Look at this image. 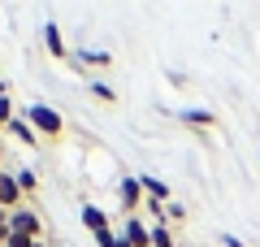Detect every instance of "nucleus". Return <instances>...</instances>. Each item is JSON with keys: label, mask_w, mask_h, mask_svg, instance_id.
<instances>
[{"label": "nucleus", "mask_w": 260, "mask_h": 247, "mask_svg": "<svg viewBox=\"0 0 260 247\" xmlns=\"http://www.w3.org/2000/svg\"><path fill=\"white\" fill-rule=\"evenodd\" d=\"M178 117H182L186 121V126H200V130H204V126H213V113H208V109H182V113H178Z\"/></svg>", "instance_id": "9d476101"}, {"label": "nucleus", "mask_w": 260, "mask_h": 247, "mask_svg": "<svg viewBox=\"0 0 260 247\" xmlns=\"http://www.w3.org/2000/svg\"><path fill=\"white\" fill-rule=\"evenodd\" d=\"M182 217H186L182 204H165V221H182Z\"/></svg>", "instance_id": "f3484780"}, {"label": "nucleus", "mask_w": 260, "mask_h": 247, "mask_svg": "<svg viewBox=\"0 0 260 247\" xmlns=\"http://www.w3.org/2000/svg\"><path fill=\"white\" fill-rule=\"evenodd\" d=\"M117 195H121V208H126V217H139V204H143V182H139V174H126V178H121Z\"/></svg>", "instance_id": "7ed1b4c3"}, {"label": "nucleus", "mask_w": 260, "mask_h": 247, "mask_svg": "<svg viewBox=\"0 0 260 247\" xmlns=\"http://www.w3.org/2000/svg\"><path fill=\"white\" fill-rule=\"evenodd\" d=\"M139 182H143V195H148L152 204H169V187L160 182V178H148V174H139Z\"/></svg>", "instance_id": "0eeeda50"}, {"label": "nucleus", "mask_w": 260, "mask_h": 247, "mask_svg": "<svg viewBox=\"0 0 260 247\" xmlns=\"http://www.w3.org/2000/svg\"><path fill=\"white\" fill-rule=\"evenodd\" d=\"M26 121H30V130L44 135V139H61V135H65V117H61L56 109H48V104H30V109H26Z\"/></svg>", "instance_id": "f257e3e1"}, {"label": "nucleus", "mask_w": 260, "mask_h": 247, "mask_svg": "<svg viewBox=\"0 0 260 247\" xmlns=\"http://www.w3.org/2000/svg\"><path fill=\"white\" fill-rule=\"evenodd\" d=\"M225 247H243V243H239V238H234V234H225Z\"/></svg>", "instance_id": "a211bd4d"}, {"label": "nucleus", "mask_w": 260, "mask_h": 247, "mask_svg": "<svg viewBox=\"0 0 260 247\" xmlns=\"http://www.w3.org/2000/svg\"><path fill=\"white\" fill-rule=\"evenodd\" d=\"M22 204H26V195H22L18 178H13L9 169H0V212H13V208H22Z\"/></svg>", "instance_id": "20e7f679"}, {"label": "nucleus", "mask_w": 260, "mask_h": 247, "mask_svg": "<svg viewBox=\"0 0 260 247\" xmlns=\"http://www.w3.org/2000/svg\"><path fill=\"white\" fill-rule=\"evenodd\" d=\"M117 247H130V243H126V238H117Z\"/></svg>", "instance_id": "6ab92c4d"}, {"label": "nucleus", "mask_w": 260, "mask_h": 247, "mask_svg": "<svg viewBox=\"0 0 260 247\" xmlns=\"http://www.w3.org/2000/svg\"><path fill=\"white\" fill-rule=\"evenodd\" d=\"M0 226H5V212H0Z\"/></svg>", "instance_id": "aec40b11"}, {"label": "nucleus", "mask_w": 260, "mask_h": 247, "mask_svg": "<svg viewBox=\"0 0 260 247\" xmlns=\"http://www.w3.org/2000/svg\"><path fill=\"white\" fill-rule=\"evenodd\" d=\"M13 121V104H9V96H0V126H9Z\"/></svg>", "instance_id": "dca6fc26"}, {"label": "nucleus", "mask_w": 260, "mask_h": 247, "mask_svg": "<svg viewBox=\"0 0 260 247\" xmlns=\"http://www.w3.org/2000/svg\"><path fill=\"white\" fill-rule=\"evenodd\" d=\"M5 130H9V135L18 139V143H30V147L39 143V135H35V130H30V121H26V117H13V121H9V126H5Z\"/></svg>", "instance_id": "1a4fd4ad"}, {"label": "nucleus", "mask_w": 260, "mask_h": 247, "mask_svg": "<svg viewBox=\"0 0 260 247\" xmlns=\"http://www.w3.org/2000/svg\"><path fill=\"white\" fill-rule=\"evenodd\" d=\"M13 178H18L22 195H35V191H39V174H35V169H30V165H26V169H18V174H13Z\"/></svg>", "instance_id": "9b49d317"}, {"label": "nucleus", "mask_w": 260, "mask_h": 247, "mask_svg": "<svg viewBox=\"0 0 260 247\" xmlns=\"http://www.w3.org/2000/svg\"><path fill=\"white\" fill-rule=\"evenodd\" d=\"M152 247H174V234H169L165 221H156V226H152Z\"/></svg>", "instance_id": "ddd939ff"}, {"label": "nucleus", "mask_w": 260, "mask_h": 247, "mask_svg": "<svg viewBox=\"0 0 260 247\" xmlns=\"http://www.w3.org/2000/svg\"><path fill=\"white\" fill-rule=\"evenodd\" d=\"M39 238H30V234H18V230H9V238H5V243L0 247H35Z\"/></svg>", "instance_id": "2eb2a0df"}, {"label": "nucleus", "mask_w": 260, "mask_h": 247, "mask_svg": "<svg viewBox=\"0 0 260 247\" xmlns=\"http://www.w3.org/2000/svg\"><path fill=\"white\" fill-rule=\"evenodd\" d=\"M83 226L91 230V238H95V234H104V230H113V226H109V212L95 208V204H83Z\"/></svg>", "instance_id": "423d86ee"}, {"label": "nucleus", "mask_w": 260, "mask_h": 247, "mask_svg": "<svg viewBox=\"0 0 260 247\" xmlns=\"http://www.w3.org/2000/svg\"><path fill=\"white\" fill-rule=\"evenodd\" d=\"M44 44H48V52H52L56 61H65V39H61V26H56V22L44 26Z\"/></svg>", "instance_id": "6e6552de"}, {"label": "nucleus", "mask_w": 260, "mask_h": 247, "mask_svg": "<svg viewBox=\"0 0 260 247\" xmlns=\"http://www.w3.org/2000/svg\"><path fill=\"white\" fill-rule=\"evenodd\" d=\"M121 238H126L130 247H152V226H143L139 217H126V226H121Z\"/></svg>", "instance_id": "39448f33"}, {"label": "nucleus", "mask_w": 260, "mask_h": 247, "mask_svg": "<svg viewBox=\"0 0 260 247\" xmlns=\"http://www.w3.org/2000/svg\"><path fill=\"white\" fill-rule=\"evenodd\" d=\"M5 226L9 230H18V234H30V238H39L44 234V217H39L30 204H22V208H13V212H5Z\"/></svg>", "instance_id": "f03ea898"}, {"label": "nucleus", "mask_w": 260, "mask_h": 247, "mask_svg": "<svg viewBox=\"0 0 260 247\" xmlns=\"http://www.w3.org/2000/svg\"><path fill=\"white\" fill-rule=\"evenodd\" d=\"M78 61H83V65H95V70H104L113 56H109V52H95V48H87V52H78Z\"/></svg>", "instance_id": "f8f14e48"}, {"label": "nucleus", "mask_w": 260, "mask_h": 247, "mask_svg": "<svg viewBox=\"0 0 260 247\" xmlns=\"http://www.w3.org/2000/svg\"><path fill=\"white\" fill-rule=\"evenodd\" d=\"M91 96H95V100H104V104H113V100H117V91H113L109 82H100V78L91 82Z\"/></svg>", "instance_id": "4468645a"}]
</instances>
